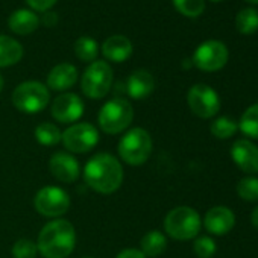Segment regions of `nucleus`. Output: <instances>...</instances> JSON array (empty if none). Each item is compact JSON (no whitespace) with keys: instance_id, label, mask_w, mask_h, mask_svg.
<instances>
[{"instance_id":"b1692460","label":"nucleus","mask_w":258,"mask_h":258,"mask_svg":"<svg viewBox=\"0 0 258 258\" xmlns=\"http://www.w3.org/2000/svg\"><path fill=\"white\" fill-rule=\"evenodd\" d=\"M237 31L243 35H250L258 29V11L253 8H244L235 19Z\"/></svg>"},{"instance_id":"2f4dec72","label":"nucleus","mask_w":258,"mask_h":258,"mask_svg":"<svg viewBox=\"0 0 258 258\" xmlns=\"http://www.w3.org/2000/svg\"><path fill=\"white\" fill-rule=\"evenodd\" d=\"M115 258H148V256L139 249H124V250L118 252V255Z\"/></svg>"},{"instance_id":"dca6fc26","label":"nucleus","mask_w":258,"mask_h":258,"mask_svg":"<svg viewBox=\"0 0 258 258\" xmlns=\"http://www.w3.org/2000/svg\"><path fill=\"white\" fill-rule=\"evenodd\" d=\"M155 88L154 76L148 70H136L126 81V91L136 100L146 99Z\"/></svg>"},{"instance_id":"ddd939ff","label":"nucleus","mask_w":258,"mask_h":258,"mask_svg":"<svg viewBox=\"0 0 258 258\" xmlns=\"http://www.w3.org/2000/svg\"><path fill=\"white\" fill-rule=\"evenodd\" d=\"M231 157L235 166L249 175L258 173V146L249 140H237L231 148Z\"/></svg>"},{"instance_id":"423d86ee","label":"nucleus","mask_w":258,"mask_h":258,"mask_svg":"<svg viewBox=\"0 0 258 258\" xmlns=\"http://www.w3.org/2000/svg\"><path fill=\"white\" fill-rule=\"evenodd\" d=\"M50 100V94L46 85L37 81H28L20 84L13 93L14 106L26 114H37L43 111Z\"/></svg>"},{"instance_id":"72a5a7b5","label":"nucleus","mask_w":258,"mask_h":258,"mask_svg":"<svg viewBox=\"0 0 258 258\" xmlns=\"http://www.w3.org/2000/svg\"><path fill=\"white\" fill-rule=\"evenodd\" d=\"M250 222H252V225L258 229V205L253 208V211L250 213Z\"/></svg>"},{"instance_id":"9b49d317","label":"nucleus","mask_w":258,"mask_h":258,"mask_svg":"<svg viewBox=\"0 0 258 258\" xmlns=\"http://www.w3.org/2000/svg\"><path fill=\"white\" fill-rule=\"evenodd\" d=\"M61 140L67 151L85 154L99 143V131L90 123H78L66 129Z\"/></svg>"},{"instance_id":"f03ea898","label":"nucleus","mask_w":258,"mask_h":258,"mask_svg":"<svg viewBox=\"0 0 258 258\" xmlns=\"http://www.w3.org/2000/svg\"><path fill=\"white\" fill-rule=\"evenodd\" d=\"M76 244L75 226L64 219L49 222L38 235L37 247L44 258H67Z\"/></svg>"},{"instance_id":"4c0bfd02","label":"nucleus","mask_w":258,"mask_h":258,"mask_svg":"<svg viewBox=\"0 0 258 258\" xmlns=\"http://www.w3.org/2000/svg\"><path fill=\"white\" fill-rule=\"evenodd\" d=\"M85 258H91V256H85Z\"/></svg>"},{"instance_id":"393cba45","label":"nucleus","mask_w":258,"mask_h":258,"mask_svg":"<svg viewBox=\"0 0 258 258\" xmlns=\"http://www.w3.org/2000/svg\"><path fill=\"white\" fill-rule=\"evenodd\" d=\"M238 129V121H235L234 118L231 117H219L216 118L213 123H211V127L210 131L211 134L216 137V139H220V140H225V139H229L232 137Z\"/></svg>"},{"instance_id":"f8f14e48","label":"nucleus","mask_w":258,"mask_h":258,"mask_svg":"<svg viewBox=\"0 0 258 258\" xmlns=\"http://www.w3.org/2000/svg\"><path fill=\"white\" fill-rule=\"evenodd\" d=\"M84 114V102L75 93H64L52 103V115L59 123H73Z\"/></svg>"},{"instance_id":"1a4fd4ad","label":"nucleus","mask_w":258,"mask_h":258,"mask_svg":"<svg viewBox=\"0 0 258 258\" xmlns=\"http://www.w3.org/2000/svg\"><path fill=\"white\" fill-rule=\"evenodd\" d=\"M228 47L219 40H208L202 43L193 55V64L204 72H217L228 62Z\"/></svg>"},{"instance_id":"6ab92c4d","label":"nucleus","mask_w":258,"mask_h":258,"mask_svg":"<svg viewBox=\"0 0 258 258\" xmlns=\"http://www.w3.org/2000/svg\"><path fill=\"white\" fill-rule=\"evenodd\" d=\"M40 25V19L35 13L29 10H19L10 17V28L13 32L19 35H28L32 34Z\"/></svg>"},{"instance_id":"20e7f679","label":"nucleus","mask_w":258,"mask_h":258,"mask_svg":"<svg viewBox=\"0 0 258 258\" xmlns=\"http://www.w3.org/2000/svg\"><path fill=\"white\" fill-rule=\"evenodd\" d=\"M202 226L201 216L191 207H176L167 213L164 219L166 232L175 240H191L195 238Z\"/></svg>"},{"instance_id":"bb28decb","label":"nucleus","mask_w":258,"mask_h":258,"mask_svg":"<svg viewBox=\"0 0 258 258\" xmlns=\"http://www.w3.org/2000/svg\"><path fill=\"white\" fill-rule=\"evenodd\" d=\"M237 193L243 201L255 202L258 201V178L249 176L243 178L237 184Z\"/></svg>"},{"instance_id":"c756f323","label":"nucleus","mask_w":258,"mask_h":258,"mask_svg":"<svg viewBox=\"0 0 258 258\" xmlns=\"http://www.w3.org/2000/svg\"><path fill=\"white\" fill-rule=\"evenodd\" d=\"M193 250L199 258H211L217 250L216 241L211 237H207V235L199 237V238H196V241L193 244Z\"/></svg>"},{"instance_id":"a211bd4d","label":"nucleus","mask_w":258,"mask_h":258,"mask_svg":"<svg viewBox=\"0 0 258 258\" xmlns=\"http://www.w3.org/2000/svg\"><path fill=\"white\" fill-rule=\"evenodd\" d=\"M102 53L112 62H123L133 55V43L123 35H112L102 44Z\"/></svg>"},{"instance_id":"a878e982","label":"nucleus","mask_w":258,"mask_h":258,"mask_svg":"<svg viewBox=\"0 0 258 258\" xmlns=\"http://www.w3.org/2000/svg\"><path fill=\"white\" fill-rule=\"evenodd\" d=\"M75 53L81 61L93 62L97 56V43L90 37H81L75 43Z\"/></svg>"},{"instance_id":"5701e85b","label":"nucleus","mask_w":258,"mask_h":258,"mask_svg":"<svg viewBox=\"0 0 258 258\" xmlns=\"http://www.w3.org/2000/svg\"><path fill=\"white\" fill-rule=\"evenodd\" d=\"M238 127L244 136L258 140V103L250 105L241 114V118L238 121Z\"/></svg>"},{"instance_id":"4468645a","label":"nucleus","mask_w":258,"mask_h":258,"mask_svg":"<svg viewBox=\"0 0 258 258\" xmlns=\"http://www.w3.org/2000/svg\"><path fill=\"white\" fill-rule=\"evenodd\" d=\"M50 173L59 181V182H75L81 175V167L78 160L66 152H56L52 155L49 161Z\"/></svg>"},{"instance_id":"412c9836","label":"nucleus","mask_w":258,"mask_h":258,"mask_svg":"<svg viewBox=\"0 0 258 258\" xmlns=\"http://www.w3.org/2000/svg\"><path fill=\"white\" fill-rule=\"evenodd\" d=\"M142 252L146 255V256H160L166 247H167V238L163 232L157 231V229H152L149 231L148 234L143 235L142 238Z\"/></svg>"},{"instance_id":"f257e3e1","label":"nucleus","mask_w":258,"mask_h":258,"mask_svg":"<svg viewBox=\"0 0 258 258\" xmlns=\"http://www.w3.org/2000/svg\"><path fill=\"white\" fill-rule=\"evenodd\" d=\"M84 179L94 191L111 195L123 182V169L120 161L109 154L94 155L84 167Z\"/></svg>"},{"instance_id":"c85d7f7f","label":"nucleus","mask_w":258,"mask_h":258,"mask_svg":"<svg viewBox=\"0 0 258 258\" xmlns=\"http://www.w3.org/2000/svg\"><path fill=\"white\" fill-rule=\"evenodd\" d=\"M38 252L37 243L29 238H20L13 246V256L14 258H35Z\"/></svg>"},{"instance_id":"7c9ffc66","label":"nucleus","mask_w":258,"mask_h":258,"mask_svg":"<svg viewBox=\"0 0 258 258\" xmlns=\"http://www.w3.org/2000/svg\"><path fill=\"white\" fill-rule=\"evenodd\" d=\"M26 2L32 10L40 11V13H46L56 4V0H26Z\"/></svg>"},{"instance_id":"4be33fe9","label":"nucleus","mask_w":258,"mask_h":258,"mask_svg":"<svg viewBox=\"0 0 258 258\" xmlns=\"http://www.w3.org/2000/svg\"><path fill=\"white\" fill-rule=\"evenodd\" d=\"M35 139L43 146H55L61 142L62 133L56 124L44 121L35 127Z\"/></svg>"},{"instance_id":"e433bc0d","label":"nucleus","mask_w":258,"mask_h":258,"mask_svg":"<svg viewBox=\"0 0 258 258\" xmlns=\"http://www.w3.org/2000/svg\"><path fill=\"white\" fill-rule=\"evenodd\" d=\"M211 2H220V0H211Z\"/></svg>"},{"instance_id":"f3484780","label":"nucleus","mask_w":258,"mask_h":258,"mask_svg":"<svg viewBox=\"0 0 258 258\" xmlns=\"http://www.w3.org/2000/svg\"><path fill=\"white\" fill-rule=\"evenodd\" d=\"M78 81V70L69 62L55 66L47 76V87L55 91H62L72 88Z\"/></svg>"},{"instance_id":"2eb2a0df","label":"nucleus","mask_w":258,"mask_h":258,"mask_svg":"<svg viewBox=\"0 0 258 258\" xmlns=\"http://www.w3.org/2000/svg\"><path fill=\"white\" fill-rule=\"evenodd\" d=\"M234 225H235L234 213L223 205L213 207L211 210L207 211L204 217V226L213 235H225L234 228Z\"/></svg>"},{"instance_id":"6e6552de","label":"nucleus","mask_w":258,"mask_h":258,"mask_svg":"<svg viewBox=\"0 0 258 258\" xmlns=\"http://www.w3.org/2000/svg\"><path fill=\"white\" fill-rule=\"evenodd\" d=\"M35 210L46 217H59L70 208V196L66 190L49 185L43 187L34 199Z\"/></svg>"},{"instance_id":"f704fd0d","label":"nucleus","mask_w":258,"mask_h":258,"mask_svg":"<svg viewBox=\"0 0 258 258\" xmlns=\"http://www.w3.org/2000/svg\"><path fill=\"white\" fill-rule=\"evenodd\" d=\"M2 88H4V78L0 75V91H2Z\"/></svg>"},{"instance_id":"473e14b6","label":"nucleus","mask_w":258,"mask_h":258,"mask_svg":"<svg viewBox=\"0 0 258 258\" xmlns=\"http://www.w3.org/2000/svg\"><path fill=\"white\" fill-rule=\"evenodd\" d=\"M41 20H43V23H44L46 26H55L56 22H58V16H56L53 11H46Z\"/></svg>"},{"instance_id":"9d476101","label":"nucleus","mask_w":258,"mask_h":258,"mask_svg":"<svg viewBox=\"0 0 258 258\" xmlns=\"http://www.w3.org/2000/svg\"><path fill=\"white\" fill-rule=\"evenodd\" d=\"M187 102L193 114L201 118H211L220 109V99L216 90L207 84H196L188 90Z\"/></svg>"},{"instance_id":"c9c22d12","label":"nucleus","mask_w":258,"mask_h":258,"mask_svg":"<svg viewBox=\"0 0 258 258\" xmlns=\"http://www.w3.org/2000/svg\"><path fill=\"white\" fill-rule=\"evenodd\" d=\"M246 2H250V4H258V0H246Z\"/></svg>"},{"instance_id":"0eeeda50","label":"nucleus","mask_w":258,"mask_h":258,"mask_svg":"<svg viewBox=\"0 0 258 258\" xmlns=\"http://www.w3.org/2000/svg\"><path fill=\"white\" fill-rule=\"evenodd\" d=\"M112 85V70L105 61H94L82 75L81 87L87 97L102 99L105 97Z\"/></svg>"},{"instance_id":"7ed1b4c3","label":"nucleus","mask_w":258,"mask_h":258,"mask_svg":"<svg viewBox=\"0 0 258 258\" xmlns=\"http://www.w3.org/2000/svg\"><path fill=\"white\" fill-rule=\"evenodd\" d=\"M152 154V139L143 127L127 131L118 142V155L129 166L145 164Z\"/></svg>"},{"instance_id":"39448f33","label":"nucleus","mask_w":258,"mask_h":258,"mask_svg":"<svg viewBox=\"0 0 258 258\" xmlns=\"http://www.w3.org/2000/svg\"><path fill=\"white\" fill-rule=\"evenodd\" d=\"M99 126L106 134H120L133 123L134 109L126 99L115 97L108 100L99 112Z\"/></svg>"},{"instance_id":"aec40b11","label":"nucleus","mask_w":258,"mask_h":258,"mask_svg":"<svg viewBox=\"0 0 258 258\" xmlns=\"http://www.w3.org/2000/svg\"><path fill=\"white\" fill-rule=\"evenodd\" d=\"M23 56L22 44L7 35H0V67H10L17 64Z\"/></svg>"},{"instance_id":"cd10ccee","label":"nucleus","mask_w":258,"mask_h":258,"mask_svg":"<svg viewBox=\"0 0 258 258\" xmlns=\"http://www.w3.org/2000/svg\"><path fill=\"white\" fill-rule=\"evenodd\" d=\"M173 5L185 17H199L205 10V0H173Z\"/></svg>"}]
</instances>
